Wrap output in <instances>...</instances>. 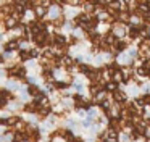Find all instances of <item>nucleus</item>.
<instances>
[{"mask_svg": "<svg viewBox=\"0 0 150 142\" xmlns=\"http://www.w3.org/2000/svg\"><path fill=\"white\" fill-rule=\"evenodd\" d=\"M16 47H18V42H16V40H13V42H10V44H8V47H7V48H8V50H11V48H16Z\"/></svg>", "mask_w": 150, "mask_h": 142, "instance_id": "3", "label": "nucleus"}, {"mask_svg": "<svg viewBox=\"0 0 150 142\" xmlns=\"http://www.w3.org/2000/svg\"><path fill=\"white\" fill-rule=\"evenodd\" d=\"M115 47H116L118 50H123V48H124V42H121V40L118 42V40H116V44H115Z\"/></svg>", "mask_w": 150, "mask_h": 142, "instance_id": "2", "label": "nucleus"}, {"mask_svg": "<svg viewBox=\"0 0 150 142\" xmlns=\"http://www.w3.org/2000/svg\"><path fill=\"white\" fill-rule=\"evenodd\" d=\"M13 24H16V19H15V16H13V18H10V19L7 21V26H8V28H10V26H13Z\"/></svg>", "mask_w": 150, "mask_h": 142, "instance_id": "4", "label": "nucleus"}, {"mask_svg": "<svg viewBox=\"0 0 150 142\" xmlns=\"http://www.w3.org/2000/svg\"><path fill=\"white\" fill-rule=\"evenodd\" d=\"M0 60H2V57H0Z\"/></svg>", "mask_w": 150, "mask_h": 142, "instance_id": "6", "label": "nucleus"}, {"mask_svg": "<svg viewBox=\"0 0 150 142\" xmlns=\"http://www.w3.org/2000/svg\"><path fill=\"white\" fill-rule=\"evenodd\" d=\"M124 99H126V95H124L123 92H118V90L115 92V100H116V102H123Z\"/></svg>", "mask_w": 150, "mask_h": 142, "instance_id": "1", "label": "nucleus"}, {"mask_svg": "<svg viewBox=\"0 0 150 142\" xmlns=\"http://www.w3.org/2000/svg\"><path fill=\"white\" fill-rule=\"evenodd\" d=\"M107 89H110V90H111V89H115V84H108Z\"/></svg>", "mask_w": 150, "mask_h": 142, "instance_id": "5", "label": "nucleus"}]
</instances>
